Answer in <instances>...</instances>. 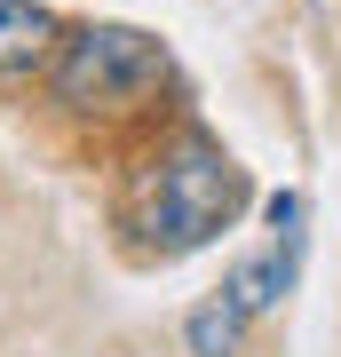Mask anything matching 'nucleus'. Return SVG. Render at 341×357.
<instances>
[{"instance_id": "5", "label": "nucleus", "mask_w": 341, "mask_h": 357, "mask_svg": "<svg viewBox=\"0 0 341 357\" xmlns=\"http://www.w3.org/2000/svg\"><path fill=\"white\" fill-rule=\"evenodd\" d=\"M246 318H254V310H246L230 286L215 294V302H199V310H190V326H183L190 357H238V333H246Z\"/></svg>"}, {"instance_id": "2", "label": "nucleus", "mask_w": 341, "mask_h": 357, "mask_svg": "<svg viewBox=\"0 0 341 357\" xmlns=\"http://www.w3.org/2000/svg\"><path fill=\"white\" fill-rule=\"evenodd\" d=\"M167 88V48L135 24H79L56 56V96L72 112H127Z\"/></svg>"}, {"instance_id": "3", "label": "nucleus", "mask_w": 341, "mask_h": 357, "mask_svg": "<svg viewBox=\"0 0 341 357\" xmlns=\"http://www.w3.org/2000/svg\"><path fill=\"white\" fill-rule=\"evenodd\" d=\"M56 48V16L40 0H0V72H32Z\"/></svg>"}, {"instance_id": "1", "label": "nucleus", "mask_w": 341, "mask_h": 357, "mask_svg": "<svg viewBox=\"0 0 341 357\" xmlns=\"http://www.w3.org/2000/svg\"><path fill=\"white\" fill-rule=\"evenodd\" d=\"M238 206H246V175L206 135H183L159 159V175H151V238H159V255H190V246L222 238L238 222Z\"/></svg>"}, {"instance_id": "4", "label": "nucleus", "mask_w": 341, "mask_h": 357, "mask_svg": "<svg viewBox=\"0 0 341 357\" xmlns=\"http://www.w3.org/2000/svg\"><path fill=\"white\" fill-rule=\"evenodd\" d=\"M294 262H302V230H278V246H270V255H254V262L230 270V294H238L246 310H270V302L294 286Z\"/></svg>"}]
</instances>
